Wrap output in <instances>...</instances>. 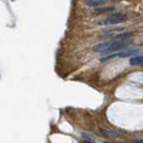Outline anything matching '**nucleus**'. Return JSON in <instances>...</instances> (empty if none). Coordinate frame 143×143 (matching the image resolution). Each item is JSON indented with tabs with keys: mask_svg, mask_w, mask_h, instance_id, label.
Wrapping results in <instances>:
<instances>
[{
	"mask_svg": "<svg viewBox=\"0 0 143 143\" xmlns=\"http://www.w3.org/2000/svg\"><path fill=\"white\" fill-rule=\"evenodd\" d=\"M86 6H89V7H99V6H103L104 0H86V2H83Z\"/></svg>",
	"mask_w": 143,
	"mask_h": 143,
	"instance_id": "7ed1b4c3",
	"label": "nucleus"
},
{
	"mask_svg": "<svg viewBox=\"0 0 143 143\" xmlns=\"http://www.w3.org/2000/svg\"><path fill=\"white\" fill-rule=\"evenodd\" d=\"M102 129V132L104 135H109V136H114V137H123V133H120V132L117 130H112V129H106V127H100Z\"/></svg>",
	"mask_w": 143,
	"mask_h": 143,
	"instance_id": "f03ea898",
	"label": "nucleus"
},
{
	"mask_svg": "<svg viewBox=\"0 0 143 143\" xmlns=\"http://www.w3.org/2000/svg\"><path fill=\"white\" fill-rule=\"evenodd\" d=\"M104 143H114V142H104Z\"/></svg>",
	"mask_w": 143,
	"mask_h": 143,
	"instance_id": "423d86ee",
	"label": "nucleus"
},
{
	"mask_svg": "<svg viewBox=\"0 0 143 143\" xmlns=\"http://www.w3.org/2000/svg\"><path fill=\"white\" fill-rule=\"evenodd\" d=\"M130 64L136 66V64H143V54L140 56H135V57L130 59Z\"/></svg>",
	"mask_w": 143,
	"mask_h": 143,
	"instance_id": "20e7f679",
	"label": "nucleus"
},
{
	"mask_svg": "<svg viewBox=\"0 0 143 143\" xmlns=\"http://www.w3.org/2000/svg\"><path fill=\"white\" fill-rule=\"evenodd\" d=\"M100 12H113V7H106V9H100V10H95V13H100Z\"/></svg>",
	"mask_w": 143,
	"mask_h": 143,
	"instance_id": "39448f33",
	"label": "nucleus"
},
{
	"mask_svg": "<svg viewBox=\"0 0 143 143\" xmlns=\"http://www.w3.org/2000/svg\"><path fill=\"white\" fill-rule=\"evenodd\" d=\"M83 143H85V142H83Z\"/></svg>",
	"mask_w": 143,
	"mask_h": 143,
	"instance_id": "0eeeda50",
	"label": "nucleus"
},
{
	"mask_svg": "<svg viewBox=\"0 0 143 143\" xmlns=\"http://www.w3.org/2000/svg\"><path fill=\"white\" fill-rule=\"evenodd\" d=\"M126 19H127V16L124 13H113V15H110L104 20L103 24H117L122 22H126Z\"/></svg>",
	"mask_w": 143,
	"mask_h": 143,
	"instance_id": "f257e3e1",
	"label": "nucleus"
}]
</instances>
